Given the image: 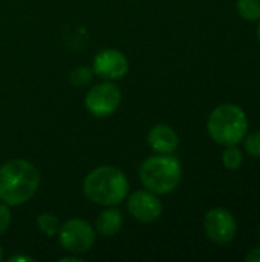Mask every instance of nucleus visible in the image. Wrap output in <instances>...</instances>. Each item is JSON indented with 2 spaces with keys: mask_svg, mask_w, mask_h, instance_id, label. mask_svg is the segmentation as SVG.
I'll return each mask as SVG.
<instances>
[{
  "mask_svg": "<svg viewBox=\"0 0 260 262\" xmlns=\"http://www.w3.org/2000/svg\"><path fill=\"white\" fill-rule=\"evenodd\" d=\"M257 38H259V41H260V20H259V28H257Z\"/></svg>",
  "mask_w": 260,
  "mask_h": 262,
  "instance_id": "412c9836",
  "label": "nucleus"
},
{
  "mask_svg": "<svg viewBox=\"0 0 260 262\" xmlns=\"http://www.w3.org/2000/svg\"><path fill=\"white\" fill-rule=\"evenodd\" d=\"M84 196L100 206L110 207L121 204L129 193V181L124 172L113 166L93 169L83 181Z\"/></svg>",
  "mask_w": 260,
  "mask_h": 262,
  "instance_id": "f03ea898",
  "label": "nucleus"
},
{
  "mask_svg": "<svg viewBox=\"0 0 260 262\" xmlns=\"http://www.w3.org/2000/svg\"><path fill=\"white\" fill-rule=\"evenodd\" d=\"M244 147L248 155H251L254 158H260V130L250 134L248 137L245 135Z\"/></svg>",
  "mask_w": 260,
  "mask_h": 262,
  "instance_id": "dca6fc26",
  "label": "nucleus"
},
{
  "mask_svg": "<svg viewBox=\"0 0 260 262\" xmlns=\"http://www.w3.org/2000/svg\"><path fill=\"white\" fill-rule=\"evenodd\" d=\"M121 226H123V213L118 209H113V206H110V209L103 210L95 223L97 232L104 238L116 235L121 230Z\"/></svg>",
  "mask_w": 260,
  "mask_h": 262,
  "instance_id": "9b49d317",
  "label": "nucleus"
},
{
  "mask_svg": "<svg viewBox=\"0 0 260 262\" xmlns=\"http://www.w3.org/2000/svg\"><path fill=\"white\" fill-rule=\"evenodd\" d=\"M238 12L248 21L260 20V0H238Z\"/></svg>",
  "mask_w": 260,
  "mask_h": 262,
  "instance_id": "ddd939ff",
  "label": "nucleus"
},
{
  "mask_svg": "<svg viewBox=\"0 0 260 262\" xmlns=\"http://www.w3.org/2000/svg\"><path fill=\"white\" fill-rule=\"evenodd\" d=\"M93 74L104 80H120L129 71L127 57L116 49H103L93 58Z\"/></svg>",
  "mask_w": 260,
  "mask_h": 262,
  "instance_id": "1a4fd4ad",
  "label": "nucleus"
},
{
  "mask_svg": "<svg viewBox=\"0 0 260 262\" xmlns=\"http://www.w3.org/2000/svg\"><path fill=\"white\" fill-rule=\"evenodd\" d=\"M242 161H244V155L236 146H225V150L222 154V163L228 170L241 169Z\"/></svg>",
  "mask_w": 260,
  "mask_h": 262,
  "instance_id": "4468645a",
  "label": "nucleus"
},
{
  "mask_svg": "<svg viewBox=\"0 0 260 262\" xmlns=\"http://www.w3.org/2000/svg\"><path fill=\"white\" fill-rule=\"evenodd\" d=\"M182 177V167L178 158L172 154H158L144 160L139 167V180L143 186L156 193L167 195L173 192Z\"/></svg>",
  "mask_w": 260,
  "mask_h": 262,
  "instance_id": "7ed1b4c3",
  "label": "nucleus"
},
{
  "mask_svg": "<svg viewBox=\"0 0 260 262\" xmlns=\"http://www.w3.org/2000/svg\"><path fill=\"white\" fill-rule=\"evenodd\" d=\"M40 173L26 160H11L0 166V200L8 206L28 203L38 190Z\"/></svg>",
  "mask_w": 260,
  "mask_h": 262,
  "instance_id": "f257e3e1",
  "label": "nucleus"
},
{
  "mask_svg": "<svg viewBox=\"0 0 260 262\" xmlns=\"http://www.w3.org/2000/svg\"><path fill=\"white\" fill-rule=\"evenodd\" d=\"M57 236L61 247L72 255H81L89 252L95 243L93 227L87 221L80 218H74L61 224Z\"/></svg>",
  "mask_w": 260,
  "mask_h": 262,
  "instance_id": "39448f33",
  "label": "nucleus"
},
{
  "mask_svg": "<svg viewBox=\"0 0 260 262\" xmlns=\"http://www.w3.org/2000/svg\"><path fill=\"white\" fill-rule=\"evenodd\" d=\"M121 103V91L116 84L106 80L93 86L84 98L87 111L100 118L112 115Z\"/></svg>",
  "mask_w": 260,
  "mask_h": 262,
  "instance_id": "423d86ee",
  "label": "nucleus"
},
{
  "mask_svg": "<svg viewBox=\"0 0 260 262\" xmlns=\"http://www.w3.org/2000/svg\"><path fill=\"white\" fill-rule=\"evenodd\" d=\"M207 129L213 141L221 146H238L247 135L248 118L242 107L227 103L221 104L208 117Z\"/></svg>",
  "mask_w": 260,
  "mask_h": 262,
  "instance_id": "20e7f679",
  "label": "nucleus"
},
{
  "mask_svg": "<svg viewBox=\"0 0 260 262\" xmlns=\"http://www.w3.org/2000/svg\"><path fill=\"white\" fill-rule=\"evenodd\" d=\"M17 261L32 262L34 261V258H31V256H12V258H9V262H17Z\"/></svg>",
  "mask_w": 260,
  "mask_h": 262,
  "instance_id": "6ab92c4d",
  "label": "nucleus"
},
{
  "mask_svg": "<svg viewBox=\"0 0 260 262\" xmlns=\"http://www.w3.org/2000/svg\"><path fill=\"white\" fill-rule=\"evenodd\" d=\"M247 262H260V247H256L253 250H250L245 256Z\"/></svg>",
  "mask_w": 260,
  "mask_h": 262,
  "instance_id": "a211bd4d",
  "label": "nucleus"
},
{
  "mask_svg": "<svg viewBox=\"0 0 260 262\" xmlns=\"http://www.w3.org/2000/svg\"><path fill=\"white\" fill-rule=\"evenodd\" d=\"M204 230L211 243L224 246L236 238L238 223L227 209L216 207L207 212L204 218Z\"/></svg>",
  "mask_w": 260,
  "mask_h": 262,
  "instance_id": "0eeeda50",
  "label": "nucleus"
},
{
  "mask_svg": "<svg viewBox=\"0 0 260 262\" xmlns=\"http://www.w3.org/2000/svg\"><path fill=\"white\" fill-rule=\"evenodd\" d=\"M2 258H3V250H2V247H0V261H2Z\"/></svg>",
  "mask_w": 260,
  "mask_h": 262,
  "instance_id": "4be33fe9",
  "label": "nucleus"
},
{
  "mask_svg": "<svg viewBox=\"0 0 260 262\" xmlns=\"http://www.w3.org/2000/svg\"><path fill=\"white\" fill-rule=\"evenodd\" d=\"M37 227L46 236H57L58 232H60L61 223H60V220L55 215L44 212V213H41L37 218Z\"/></svg>",
  "mask_w": 260,
  "mask_h": 262,
  "instance_id": "f8f14e48",
  "label": "nucleus"
},
{
  "mask_svg": "<svg viewBox=\"0 0 260 262\" xmlns=\"http://www.w3.org/2000/svg\"><path fill=\"white\" fill-rule=\"evenodd\" d=\"M149 146L158 154H173L179 146L178 134L167 124H156L147 134Z\"/></svg>",
  "mask_w": 260,
  "mask_h": 262,
  "instance_id": "9d476101",
  "label": "nucleus"
},
{
  "mask_svg": "<svg viewBox=\"0 0 260 262\" xmlns=\"http://www.w3.org/2000/svg\"><path fill=\"white\" fill-rule=\"evenodd\" d=\"M92 77H93V69H89L86 66H80L77 69L72 71L70 74V83L75 84V86H86L92 81Z\"/></svg>",
  "mask_w": 260,
  "mask_h": 262,
  "instance_id": "2eb2a0df",
  "label": "nucleus"
},
{
  "mask_svg": "<svg viewBox=\"0 0 260 262\" xmlns=\"http://www.w3.org/2000/svg\"><path fill=\"white\" fill-rule=\"evenodd\" d=\"M259 236H260V226H259Z\"/></svg>",
  "mask_w": 260,
  "mask_h": 262,
  "instance_id": "5701e85b",
  "label": "nucleus"
},
{
  "mask_svg": "<svg viewBox=\"0 0 260 262\" xmlns=\"http://www.w3.org/2000/svg\"><path fill=\"white\" fill-rule=\"evenodd\" d=\"M127 210L139 223H155L162 215V203L150 190H136L127 200Z\"/></svg>",
  "mask_w": 260,
  "mask_h": 262,
  "instance_id": "6e6552de",
  "label": "nucleus"
},
{
  "mask_svg": "<svg viewBox=\"0 0 260 262\" xmlns=\"http://www.w3.org/2000/svg\"><path fill=\"white\" fill-rule=\"evenodd\" d=\"M81 262V258H77V256H63L60 258V262Z\"/></svg>",
  "mask_w": 260,
  "mask_h": 262,
  "instance_id": "aec40b11",
  "label": "nucleus"
},
{
  "mask_svg": "<svg viewBox=\"0 0 260 262\" xmlns=\"http://www.w3.org/2000/svg\"><path fill=\"white\" fill-rule=\"evenodd\" d=\"M11 220H12V215H11L9 206L2 203L0 204V235L8 230V227L11 224Z\"/></svg>",
  "mask_w": 260,
  "mask_h": 262,
  "instance_id": "f3484780",
  "label": "nucleus"
}]
</instances>
